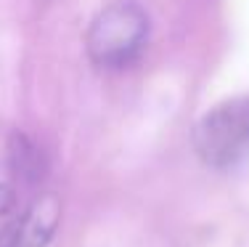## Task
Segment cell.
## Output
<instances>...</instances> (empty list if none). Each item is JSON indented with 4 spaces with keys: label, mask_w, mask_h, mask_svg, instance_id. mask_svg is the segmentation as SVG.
Returning <instances> with one entry per match:
<instances>
[{
    "label": "cell",
    "mask_w": 249,
    "mask_h": 247,
    "mask_svg": "<svg viewBox=\"0 0 249 247\" xmlns=\"http://www.w3.org/2000/svg\"><path fill=\"white\" fill-rule=\"evenodd\" d=\"M149 40V16L133 0H117L101 8L85 35V48L93 64L120 69L133 64Z\"/></svg>",
    "instance_id": "obj_1"
},
{
    "label": "cell",
    "mask_w": 249,
    "mask_h": 247,
    "mask_svg": "<svg viewBox=\"0 0 249 247\" xmlns=\"http://www.w3.org/2000/svg\"><path fill=\"white\" fill-rule=\"evenodd\" d=\"M194 149L210 168L225 170L249 152V98H231L210 109L194 128Z\"/></svg>",
    "instance_id": "obj_2"
},
{
    "label": "cell",
    "mask_w": 249,
    "mask_h": 247,
    "mask_svg": "<svg viewBox=\"0 0 249 247\" xmlns=\"http://www.w3.org/2000/svg\"><path fill=\"white\" fill-rule=\"evenodd\" d=\"M61 221V202L56 194H43L11 228V247H45Z\"/></svg>",
    "instance_id": "obj_3"
},
{
    "label": "cell",
    "mask_w": 249,
    "mask_h": 247,
    "mask_svg": "<svg viewBox=\"0 0 249 247\" xmlns=\"http://www.w3.org/2000/svg\"><path fill=\"white\" fill-rule=\"evenodd\" d=\"M8 168L16 181H21L24 186H35L45 175V157L29 136L14 133L8 141Z\"/></svg>",
    "instance_id": "obj_4"
},
{
    "label": "cell",
    "mask_w": 249,
    "mask_h": 247,
    "mask_svg": "<svg viewBox=\"0 0 249 247\" xmlns=\"http://www.w3.org/2000/svg\"><path fill=\"white\" fill-rule=\"evenodd\" d=\"M14 205H16V191H14V186L0 184V218H3V215H8L11 210H14Z\"/></svg>",
    "instance_id": "obj_5"
}]
</instances>
